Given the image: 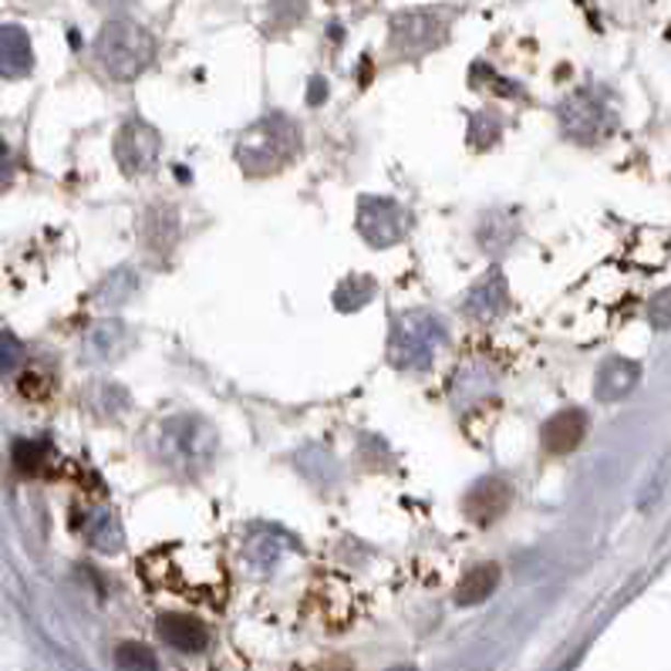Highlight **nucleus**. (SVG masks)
I'll list each match as a JSON object with an SVG mask.
<instances>
[{"label":"nucleus","instance_id":"1","mask_svg":"<svg viewBox=\"0 0 671 671\" xmlns=\"http://www.w3.org/2000/svg\"><path fill=\"white\" fill-rule=\"evenodd\" d=\"M156 52H159V44H156L152 31L132 18L105 21V27L99 31V37L92 44L95 65L112 81H122V84L136 81L156 61Z\"/></svg>","mask_w":671,"mask_h":671},{"label":"nucleus","instance_id":"2","mask_svg":"<svg viewBox=\"0 0 671 671\" xmlns=\"http://www.w3.org/2000/svg\"><path fill=\"white\" fill-rule=\"evenodd\" d=\"M159 459L179 473L209 469L216 459V432L196 416H175L159 432Z\"/></svg>","mask_w":671,"mask_h":671},{"label":"nucleus","instance_id":"3","mask_svg":"<svg viewBox=\"0 0 671 671\" xmlns=\"http://www.w3.org/2000/svg\"><path fill=\"white\" fill-rule=\"evenodd\" d=\"M300 146V132L297 125L287 118V115H266L260 118L253 128H250V136H243L237 156L243 162V169L257 172V169H274L281 166L284 159H291Z\"/></svg>","mask_w":671,"mask_h":671},{"label":"nucleus","instance_id":"4","mask_svg":"<svg viewBox=\"0 0 671 671\" xmlns=\"http://www.w3.org/2000/svg\"><path fill=\"white\" fill-rule=\"evenodd\" d=\"M560 128L564 136L573 139V143H601L604 136H611L614 128V109L607 102V95L601 92V88L588 84V88H577V92H570L564 102H560Z\"/></svg>","mask_w":671,"mask_h":671},{"label":"nucleus","instance_id":"5","mask_svg":"<svg viewBox=\"0 0 671 671\" xmlns=\"http://www.w3.org/2000/svg\"><path fill=\"white\" fill-rule=\"evenodd\" d=\"M445 344V328L439 318L425 315V310H412V315L398 318L391 331V362L398 368H429L435 354Z\"/></svg>","mask_w":671,"mask_h":671},{"label":"nucleus","instance_id":"6","mask_svg":"<svg viewBox=\"0 0 671 671\" xmlns=\"http://www.w3.org/2000/svg\"><path fill=\"white\" fill-rule=\"evenodd\" d=\"M445 37H450V14L445 11L416 8V11H398L391 18V44L406 58H422L435 52L439 44H445Z\"/></svg>","mask_w":671,"mask_h":671},{"label":"nucleus","instance_id":"7","mask_svg":"<svg viewBox=\"0 0 671 671\" xmlns=\"http://www.w3.org/2000/svg\"><path fill=\"white\" fill-rule=\"evenodd\" d=\"M159 149H162L159 132L143 118L125 122L122 132H118V139H115V156H118L122 169L132 172V175L149 172L156 166V159H159Z\"/></svg>","mask_w":671,"mask_h":671},{"label":"nucleus","instance_id":"8","mask_svg":"<svg viewBox=\"0 0 671 671\" xmlns=\"http://www.w3.org/2000/svg\"><path fill=\"white\" fill-rule=\"evenodd\" d=\"M357 227H362L365 240H372L375 247H388L406 237L409 219L391 200H365L362 216H357Z\"/></svg>","mask_w":671,"mask_h":671},{"label":"nucleus","instance_id":"9","mask_svg":"<svg viewBox=\"0 0 671 671\" xmlns=\"http://www.w3.org/2000/svg\"><path fill=\"white\" fill-rule=\"evenodd\" d=\"M584 435H588V416L580 412V409H564V412H557V416L544 425V432H541L544 450H547L550 456H567V453H573L577 445L584 442Z\"/></svg>","mask_w":671,"mask_h":671},{"label":"nucleus","instance_id":"10","mask_svg":"<svg viewBox=\"0 0 671 671\" xmlns=\"http://www.w3.org/2000/svg\"><path fill=\"white\" fill-rule=\"evenodd\" d=\"M463 507H466L469 520H476V523H493V520H500V516L507 513V507H510V486H507L503 479H479V482L469 489V493H466Z\"/></svg>","mask_w":671,"mask_h":671},{"label":"nucleus","instance_id":"11","mask_svg":"<svg viewBox=\"0 0 671 671\" xmlns=\"http://www.w3.org/2000/svg\"><path fill=\"white\" fill-rule=\"evenodd\" d=\"M159 638L172 651H183V655H196V651H203L209 645L206 624L196 621L193 614H166V617H159Z\"/></svg>","mask_w":671,"mask_h":671},{"label":"nucleus","instance_id":"12","mask_svg":"<svg viewBox=\"0 0 671 671\" xmlns=\"http://www.w3.org/2000/svg\"><path fill=\"white\" fill-rule=\"evenodd\" d=\"M466 310L476 321H493L507 310V281L500 277V271H489L466 297Z\"/></svg>","mask_w":671,"mask_h":671},{"label":"nucleus","instance_id":"13","mask_svg":"<svg viewBox=\"0 0 671 671\" xmlns=\"http://www.w3.org/2000/svg\"><path fill=\"white\" fill-rule=\"evenodd\" d=\"M638 378H641V368L635 362H628V357H611V362H604L598 372L594 395L601 401H617L638 385Z\"/></svg>","mask_w":671,"mask_h":671},{"label":"nucleus","instance_id":"14","mask_svg":"<svg viewBox=\"0 0 671 671\" xmlns=\"http://www.w3.org/2000/svg\"><path fill=\"white\" fill-rule=\"evenodd\" d=\"M34 65L31 41L21 27H0V75L4 78H21Z\"/></svg>","mask_w":671,"mask_h":671},{"label":"nucleus","instance_id":"15","mask_svg":"<svg viewBox=\"0 0 671 671\" xmlns=\"http://www.w3.org/2000/svg\"><path fill=\"white\" fill-rule=\"evenodd\" d=\"M497 584H500V567L497 564H479V567H473L463 580H459V588H456V601L459 604H482L489 594L497 591Z\"/></svg>","mask_w":671,"mask_h":671},{"label":"nucleus","instance_id":"16","mask_svg":"<svg viewBox=\"0 0 671 671\" xmlns=\"http://www.w3.org/2000/svg\"><path fill=\"white\" fill-rule=\"evenodd\" d=\"M175 234H179V223H175V213H172V209L156 206V209L146 216V243H149V250L166 253V250L175 243Z\"/></svg>","mask_w":671,"mask_h":671},{"label":"nucleus","instance_id":"17","mask_svg":"<svg viewBox=\"0 0 671 671\" xmlns=\"http://www.w3.org/2000/svg\"><path fill=\"white\" fill-rule=\"evenodd\" d=\"M88 541H92L99 550H118L122 547V530H118V523H115V516L112 513H95L92 516V523H88Z\"/></svg>","mask_w":671,"mask_h":671},{"label":"nucleus","instance_id":"18","mask_svg":"<svg viewBox=\"0 0 671 671\" xmlns=\"http://www.w3.org/2000/svg\"><path fill=\"white\" fill-rule=\"evenodd\" d=\"M115 664H118V671H159L156 655H152L146 645H136V641L118 645V651H115Z\"/></svg>","mask_w":671,"mask_h":671},{"label":"nucleus","instance_id":"19","mask_svg":"<svg viewBox=\"0 0 671 671\" xmlns=\"http://www.w3.org/2000/svg\"><path fill=\"white\" fill-rule=\"evenodd\" d=\"M668 482H671V453H668L664 459H658L655 473L648 476V482H645V489H641V497H638V507L648 510L651 503H658L661 493L668 489Z\"/></svg>","mask_w":671,"mask_h":671},{"label":"nucleus","instance_id":"20","mask_svg":"<svg viewBox=\"0 0 671 671\" xmlns=\"http://www.w3.org/2000/svg\"><path fill=\"white\" fill-rule=\"evenodd\" d=\"M310 0H271V27L287 31L304 21Z\"/></svg>","mask_w":671,"mask_h":671},{"label":"nucleus","instance_id":"21","mask_svg":"<svg viewBox=\"0 0 671 671\" xmlns=\"http://www.w3.org/2000/svg\"><path fill=\"white\" fill-rule=\"evenodd\" d=\"M648 325L658 328V331H668L671 328V287L658 291L648 304Z\"/></svg>","mask_w":671,"mask_h":671},{"label":"nucleus","instance_id":"22","mask_svg":"<svg viewBox=\"0 0 671 671\" xmlns=\"http://www.w3.org/2000/svg\"><path fill=\"white\" fill-rule=\"evenodd\" d=\"M247 554H250V560H253V564H260V567H271V564L277 560L281 547H277V541H271V536H266V541H253V544L247 547Z\"/></svg>","mask_w":671,"mask_h":671},{"label":"nucleus","instance_id":"23","mask_svg":"<svg viewBox=\"0 0 671 671\" xmlns=\"http://www.w3.org/2000/svg\"><path fill=\"white\" fill-rule=\"evenodd\" d=\"M328 95V84H325V78H315V81H310V92H307V102L310 105H318L321 99Z\"/></svg>","mask_w":671,"mask_h":671},{"label":"nucleus","instance_id":"24","mask_svg":"<svg viewBox=\"0 0 671 671\" xmlns=\"http://www.w3.org/2000/svg\"><path fill=\"white\" fill-rule=\"evenodd\" d=\"M88 4H95V8H102V11H122V8L132 4V0H88Z\"/></svg>","mask_w":671,"mask_h":671},{"label":"nucleus","instance_id":"25","mask_svg":"<svg viewBox=\"0 0 671 671\" xmlns=\"http://www.w3.org/2000/svg\"><path fill=\"white\" fill-rule=\"evenodd\" d=\"M310 671H351L348 661H328V664H318V668H310Z\"/></svg>","mask_w":671,"mask_h":671},{"label":"nucleus","instance_id":"26","mask_svg":"<svg viewBox=\"0 0 671 671\" xmlns=\"http://www.w3.org/2000/svg\"><path fill=\"white\" fill-rule=\"evenodd\" d=\"M391 671H412V668H391Z\"/></svg>","mask_w":671,"mask_h":671}]
</instances>
